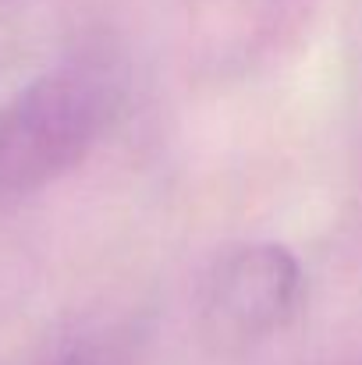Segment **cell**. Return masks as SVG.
Returning a JSON list of instances; mask_svg holds the SVG:
<instances>
[{
  "label": "cell",
  "mask_w": 362,
  "mask_h": 365,
  "mask_svg": "<svg viewBox=\"0 0 362 365\" xmlns=\"http://www.w3.org/2000/svg\"><path fill=\"white\" fill-rule=\"evenodd\" d=\"M146 337L139 327H114L68 348L54 365H142Z\"/></svg>",
  "instance_id": "cell-3"
},
{
  "label": "cell",
  "mask_w": 362,
  "mask_h": 365,
  "mask_svg": "<svg viewBox=\"0 0 362 365\" xmlns=\"http://www.w3.org/2000/svg\"><path fill=\"white\" fill-rule=\"evenodd\" d=\"M121 82L104 64H61L0 107V202L32 195L107 135L121 110Z\"/></svg>",
  "instance_id": "cell-1"
},
{
  "label": "cell",
  "mask_w": 362,
  "mask_h": 365,
  "mask_svg": "<svg viewBox=\"0 0 362 365\" xmlns=\"http://www.w3.org/2000/svg\"><path fill=\"white\" fill-rule=\"evenodd\" d=\"M302 266L273 242L224 252L203 284V327L224 348H245L277 334L302 305Z\"/></svg>",
  "instance_id": "cell-2"
}]
</instances>
